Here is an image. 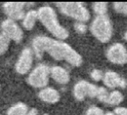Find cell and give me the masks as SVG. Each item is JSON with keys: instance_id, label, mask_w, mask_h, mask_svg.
Returning a JSON list of instances; mask_svg holds the SVG:
<instances>
[{"instance_id": "e0dca14e", "label": "cell", "mask_w": 127, "mask_h": 115, "mask_svg": "<svg viewBox=\"0 0 127 115\" xmlns=\"http://www.w3.org/2000/svg\"><path fill=\"white\" fill-rule=\"evenodd\" d=\"M93 10L97 14V16L107 15L108 12V4L105 2H95L93 4Z\"/></svg>"}, {"instance_id": "7a4b0ae2", "label": "cell", "mask_w": 127, "mask_h": 115, "mask_svg": "<svg viewBox=\"0 0 127 115\" xmlns=\"http://www.w3.org/2000/svg\"><path fill=\"white\" fill-rule=\"evenodd\" d=\"M38 20L45 26V28L54 36L58 40L67 39L69 36L68 30L60 23L57 13L50 5H44L37 10Z\"/></svg>"}, {"instance_id": "7c38bea8", "label": "cell", "mask_w": 127, "mask_h": 115, "mask_svg": "<svg viewBox=\"0 0 127 115\" xmlns=\"http://www.w3.org/2000/svg\"><path fill=\"white\" fill-rule=\"evenodd\" d=\"M38 97L47 104H55L60 101L61 95L53 87H45L39 91Z\"/></svg>"}, {"instance_id": "30bf717a", "label": "cell", "mask_w": 127, "mask_h": 115, "mask_svg": "<svg viewBox=\"0 0 127 115\" xmlns=\"http://www.w3.org/2000/svg\"><path fill=\"white\" fill-rule=\"evenodd\" d=\"M102 80L104 85L109 88H117V87L125 88L127 86V81L124 78H122L118 73L112 70H108L104 73Z\"/></svg>"}, {"instance_id": "3957f363", "label": "cell", "mask_w": 127, "mask_h": 115, "mask_svg": "<svg viewBox=\"0 0 127 115\" xmlns=\"http://www.w3.org/2000/svg\"><path fill=\"white\" fill-rule=\"evenodd\" d=\"M56 6L60 12L68 17L73 18L76 21H89L91 14L86 6L80 2H58Z\"/></svg>"}, {"instance_id": "7402d4cb", "label": "cell", "mask_w": 127, "mask_h": 115, "mask_svg": "<svg viewBox=\"0 0 127 115\" xmlns=\"http://www.w3.org/2000/svg\"><path fill=\"white\" fill-rule=\"evenodd\" d=\"M85 115H105L103 110L98 106H91L87 109Z\"/></svg>"}, {"instance_id": "5b68a950", "label": "cell", "mask_w": 127, "mask_h": 115, "mask_svg": "<svg viewBox=\"0 0 127 115\" xmlns=\"http://www.w3.org/2000/svg\"><path fill=\"white\" fill-rule=\"evenodd\" d=\"M50 79V68L46 64L41 63L35 67L28 76V83L36 88H45Z\"/></svg>"}, {"instance_id": "4fadbf2b", "label": "cell", "mask_w": 127, "mask_h": 115, "mask_svg": "<svg viewBox=\"0 0 127 115\" xmlns=\"http://www.w3.org/2000/svg\"><path fill=\"white\" fill-rule=\"evenodd\" d=\"M90 82L86 80H80L75 84L73 87V95L76 100L83 101L85 97H88Z\"/></svg>"}, {"instance_id": "484cf974", "label": "cell", "mask_w": 127, "mask_h": 115, "mask_svg": "<svg viewBox=\"0 0 127 115\" xmlns=\"http://www.w3.org/2000/svg\"><path fill=\"white\" fill-rule=\"evenodd\" d=\"M105 115H116L114 113H111V112H108V113H105Z\"/></svg>"}, {"instance_id": "2e32d148", "label": "cell", "mask_w": 127, "mask_h": 115, "mask_svg": "<svg viewBox=\"0 0 127 115\" xmlns=\"http://www.w3.org/2000/svg\"><path fill=\"white\" fill-rule=\"evenodd\" d=\"M124 96L118 90H113L109 93L107 104L109 105H118L119 104L123 102Z\"/></svg>"}, {"instance_id": "9a60e30c", "label": "cell", "mask_w": 127, "mask_h": 115, "mask_svg": "<svg viewBox=\"0 0 127 115\" xmlns=\"http://www.w3.org/2000/svg\"><path fill=\"white\" fill-rule=\"evenodd\" d=\"M30 109L23 103H17L8 110L7 115H27Z\"/></svg>"}, {"instance_id": "8fae6325", "label": "cell", "mask_w": 127, "mask_h": 115, "mask_svg": "<svg viewBox=\"0 0 127 115\" xmlns=\"http://www.w3.org/2000/svg\"><path fill=\"white\" fill-rule=\"evenodd\" d=\"M50 76L55 82L61 85H66L70 80L69 72L62 66H53L50 68Z\"/></svg>"}, {"instance_id": "44dd1931", "label": "cell", "mask_w": 127, "mask_h": 115, "mask_svg": "<svg viewBox=\"0 0 127 115\" xmlns=\"http://www.w3.org/2000/svg\"><path fill=\"white\" fill-rule=\"evenodd\" d=\"M74 30L78 34H85L87 31V26L85 22L82 21H76L74 23Z\"/></svg>"}, {"instance_id": "9c48e42d", "label": "cell", "mask_w": 127, "mask_h": 115, "mask_svg": "<svg viewBox=\"0 0 127 115\" xmlns=\"http://www.w3.org/2000/svg\"><path fill=\"white\" fill-rule=\"evenodd\" d=\"M25 3L22 2H6L3 4V10L8 19L18 21L25 16Z\"/></svg>"}, {"instance_id": "cb8c5ba5", "label": "cell", "mask_w": 127, "mask_h": 115, "mask_svg": "<svg viewBox=\"0 0 127 115\" xmlns=\"http://www.w3.org/2000/svg\"><path fill=\"white\" fill-rule=\"evenodd\" d=\"M114 113L116 115H127V108L118 106L114 110Z\"/></svg>"}, {"instance_id": "52a82bcc", "label": "cell", "mask_w": 127, "mask_h": 115, "mask_svg": "<svg viewBox=\"0 0 127 115\" xmlns=\"http://www.w3.org/2000/svg\"><path fill=\"white\" fill-rule=\"evenodd\" d=\"M2 33L7 37L10 40L14 42H21L23 38V31L19 24L11 19H5L1 23Z\"/></svg>"}, {"instance_id": "ba28073f", "label": "cell", "mask_w": 127, "mask_h": 115, "mask_svg": "<svg viewBox=\"0 0 127 115\" xmlns=\"http://www.w3.org/2000/svg\"><path fill=\"white\" fill-rule=\"evenodd\" d=\"M34 61V53L30 47H26L21 51L19 58H18L15 70L19 74H27L32 68V64Z\"/></svg>"}, {"instance_id": "83f0119b", "label": "cell", "mask_w": 127, "mask_h": 115, "mask_svg": "<svg viewBox=\"0 0 127 115\" xmlns=\"http://www.w3.org/2000/svg\"><path fill=\"white\" fill-rule=\"evenodd\" d=\"M43 115H49V114H46V113H45V114H43Z\"/></svg>"}, {"instance_id": "ffe728a7", "label": "cell", "mask_w": 127, "mask_h": 115, "mask_svg": "<svg viewBox=\"0 0 127 115\" xmlns=\"http://www.w3.org/2000/svg\"><path fill=\"white\" fill-rule=\"evenodd\" d=\"M114 10L118 13L127 15V3L126 2H116L113 4Z\"/></svg>"}, {"instance_id": "8992f818", "label": "cell", "mask_w": 127, "mask_h": 115, "mask_svg": "<svg viewBox=\"0 0 127 115\" xmlns=\"http://www.w3.org/2000/svg\"><path fill=\"white\" fill-rule=\"evenodd\" d=\"M106 56L108 61L115 64L127 63V49L121 43H115L110 46L106 52Z\"/></svg>"}, {"instance_id": "4316f807", "label": "cell", "mask_w": 127, "mask_h": 115, "mask_svg": "<svg viewBox=\"0 0 127 115\" xmlns=\"http://www.w3.org/2000/svg\"><path fill=\"white\" fill-rule=\"evenodd\" d=\"M125 39L127 41V31L125 32Z\"/></svg>"}, {"instance_id": "ac0fdd59", "label": "cell", "mask_w": 127, "mask_h": 115, "mask_svg": "<svg viewBox=\"0 0 127 115\" xmlns=\"http://www.w3.org/2000/svg\"><path fill=\"white\" fill-rule=\"evenodd\" d=\"M10 39L3 33L0 34V55H4L8 50L10 46Z\"/></svg>"}, {"instance_id": "d6986e66", "label": "cell", "mask_w": 127, "mask_h": 115, "mask_svg": "<svg viewBox=\"0 0 127 115\" xmlns=\"http://www.w3.org/2000/svg\"><path fill=\"white\" fill-rule=\"evenodd\" d=\"M109 96V93L108 92V90L103 87H99V90H98V94L96 98H98V100L100 101L102 103H106L108 102V98Z\"/></svg>"}, {"instance_id": "5bb4252c", "label": "cell", "mask_w": 127, "mask_h": 115, "mask_svg": "<svg viewBox=\"0 0 127 115\" xmlns=\"http://www.w3.org/2000/svg\"><path fill=\"white\" fill-rule=\"evenodd\" d=\"M38 20V13L36 10H30L25 13L22 19V26L27 30H30L34 28L36 21Z\"/></svg>"}, {"instance_id": "6da1fadb", "label": "cell", "mask_w": 127, "mask_h": 115, "mask_svg": "<svg viewBox=\"0 0 127 115\" xmlns=\"http://www.w3.org/2000/svg\"><path fill=\"white\" fill-rule=\"evenodd\" d=\"M32 51L37 58H42L44 54L48 53L53 59L65 61L72 66L78 67L83 63L82 56L68 43L46 36H37L33 38Z\"/></svg>"}, {"instance_id": "277c9868", "label": "cell", "mask_w": 127, "mask_h": 115, "mask_svg": "<svg viewBox=\"0 0 127 115\" xmlns=\"http://www.w3.org/2000/svg\"><path fill=\"white\" fill-rule=\"evenodd\" d=\"M90 30L93 36L102 43L108 42L112 38L113 25L107 15L96 16L92 21Z\"/></svg>"}, {"instance_id": "d4e9b609", "label": "cell", "mask_w": 127, "mask_h": 115, "mask_svg": "<svg viewBox=\"0 0 127 115\" xmlns=\"http://www.w3.org/2000/svg\"><path fill=\"white\" fill-rule=\"evenodd\" d=\"M27 115H37V110L35 108L30 109V111H29Z\"/></svg>"}, {"instance_id": "603a6c76", "label": "cell", "mask_w": 127, "mask_h": 115, "mask_svg": "<svg viewBox=\"0 0 127 115\" xmlns=\"http://www.w3.org/2000/svg\"><path fill=\"white\" fill-rule=\"evenodd\" d=\"M103 77H104V73L100 70L94 69V70H93L91 71V78L94 81L101 80V79H103Z\"/></svg>"}]
</instances>
